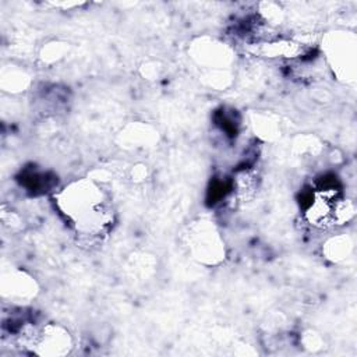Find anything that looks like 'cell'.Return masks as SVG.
I'll return each instance as SVG.
<instances>
[{"instance_id":"cell-1","label":"cell","mask_w":357,"mask_h":357,"mask_svg":"<svg viewBox=\"0 0 357 357\" xmlns=\"http://www.w3.org/2000/svg\"><path fill=\"white\" fill-rule=\"evenodd\" d=\"M56 205L67 222L81 234H103L113 222L112 204L95 183L79 180L56 195Z\"/></svg>"}]
</instances>
